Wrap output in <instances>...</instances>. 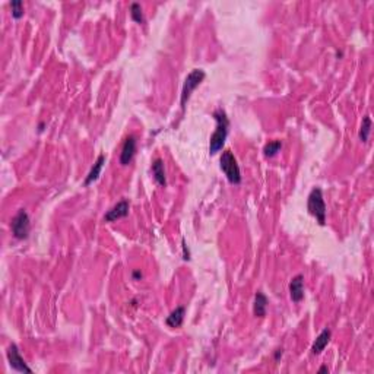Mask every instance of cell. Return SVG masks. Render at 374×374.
<instances>
[{
    "label": "cell",
    "instance_id": "cell-12",
    "mask_svg": "<svg viewBox=\"0 0 374 374\" xmlns=\"http://www.w3.org/2000/svg\"><path fill=\"white\" fill-rule=\"evenodd\" d=\"M152 174H154V179L155 182L160 185L161 187L167 186V177H166V167H164V161L157 158L154 163H152Z\"/></svg>",
    "mask_w": 374,
    "mask_h": 374
},
{
    "label": "cell",
    "instance_id": "cell-7",
    "mask_svg": "<svg viewBox=\"0 0 374 374\" xmlns=\"http://www.w3.org/2000/svg\"><path fill=\"white\" fill-rule=\"evenodd\" d=\"M136 155V139L135 136H127L122 146V152H120V164L122 166H129L132 163V160Z\"/></svg>",
    "mask_w": 374,
    "mask_h": 374
},
{
    "label": "cell",
    "instance_id": "cell-5",
    "mask_svg": "<svg viewBox=\"0 0 374 374\" xmlns=\"http://www.w3.org/2000/svg\"><path fill=\"white\" fill-rule=\"evenodd\" d=\"M10 228H12V234L15 238H18V240L28 238L29 229H31V222H29V216H28L25 209H19L18 213L13 216V219L10 222Z\"/></svg>",
    "mask_w": 374,
    "mask_h": 374
},
{
    "label": "cell",
    "instance_id": "cell-17",
    "mask_svg": "<svg viewBox=\"0 0 374 374\" xmlns=\"http://www.w3.org/2000/svg\"><path fill=\"white\" fill-rule=\"evenodd\" d=\"M130 16H132V19L135 22H138V23H144L145 22V18H144V12H142V7H141V4L139 3H132L130 4Z\"/></svg>",
    "mask_w": 374,
    "mask_h": 374
},
{
    "label": "cell",
    "instance_id": "cell-13",
    "mask_svg": "<svg viewBox=\"0 0 374 374\" xmlns=\"http://www.w3.org/2000/svg\"><path fill=\"white\" fill-rule=\"evenodd\" d=\"M266 306H268V298L262 291H259L254 297V304H253V313L256 317H265L266 316Z\"/></svg>",
    "mask_w": 374,
    "mask_h": 374
},
{
    "label": "cell",
    "instance_id": "cell-14",
    "mask_svg": "<svg viewBox=\"0 0 374 374\" xmlns=\"http://www.w3.org/2000/svg\"><path fill=\"white\" fill-rule=\"evenodd\" d=\"M185 314H186V310L185 307H177L176 310L170 313V316L166 319L167 326L170 328H180L183 325V320H185Z\"/></svg>",
    "mask_w": 374,
    "mask_h": 374
},
{
    "label": "cell",
    "instance_id": "cell-15",
    "mask_svg": "<svg viewBox=\"0 0 374 374\" xmlns=\"http://www.w3.org/2000/svg\"><path fill=\"white\" fill-rule=\"evenodd\" d=\"M370 132H372V119H370V116H366L363 119V125L360 129V133H358V138L363 144H366L369 141Z\"/></svg>",
    "mask_w": 374,
    "mask_h": 374
},
{
    "label": "cell",
    "instance_id": "cell-10",
    "mask_svg": "<svg viewBox=\"0 0 374 374\" xmlns=\"http://www.w3.org/2000/svg\"><path fill=\"white\" fill-rule=\"evenodd\" d=\"M105 164V155L104 154H100L98 155V158H97V161L94 163V166L91 168V171L88 173V176H86V179H85V182H83V185L85 186H89L91 183H94L98 177H100V174H101V170H103V166Z\"/></svg>",
    "mask_w": 374,
    "mask_h": 374
},
{
    "label": "cell",
    "instance_id": "cell-8",
    "mask_svg": "<svg viewBox=\"0 0 374 374\" xmlns=\"http://www.w3.org/2000/svg\"><path fill=\"white\" fill-rule=\"evenodd\" d=\"M129 209H130L129 202L123 199L119 203H116L110 210H107V213L104 215V221L105 222H114L120 218H125L129 215Z\"/></svg>",
    "mask_w": 374,
    "mask_h": 374
},
{
    "label": "cell",
    "instance_id": "cell-2",
    "mask_svg": "<svg viewBox=\"0 0 374 374\" xmlns=\"http://www.w3.org/2000/svg\"><path fill=\"white\" fill-rule=\"evenodd\" d=\"M307 209L320 225H325V222H326V205H325L322 188L314 187L310 191L309 200H307Z\"/></svg>",
    "mask_w": 374,
    "mask_h": 374
},
{
    "label": "cell",
    "instance_id": "cell-22",
    "mask_svg": "<svg viewBox=\"0 0 374 374\" xmlns=\"http://www.w3.org/2000/svg\"><path fill=\"white\" fill-rule=\"evenodd\" d=\"M319 373H329V369H328L326 366H322V367L319 369Z\"/></svg>",
    "mask_w": 374,
    "mask_h": 374
},
{
    "label": "cell",
    "instance_id": "cell-1",
    "mask_svg": "<svg viewBox=\"0 0 374 374\" xmlns=\"http://www.w3.org/2000/svg\"><path fill=\"white\" fill-rule=\"evenodd\" d=\"M213 119L216 122V129L210 136L209 141V154L215 155L216 152H219L222 149V146L227 141L228 136V127H229V120L227 117V113L222 108H218L213 111Z\"/></svg>",
    "mask_w": 374,
    "mask_h": 374
},
{
    "label": "cell",
    "instance_id": "cell-11",
    "mask_svg": "<svg viewBox=\"0 0 374 374\" xmlns=\"http://www.w3.org/2000/svg\"><path fill=\"white\" fill-rule=\"evenodd\" d=\"M331 338H332V332H331V329H323L320 335L316 338V341H314V344H313L312 347V353L314 355H319V354L322 353L326 347H328V344H329V341H331Z\"/></svg>",
    "mask_w": 374,
    "mask_h": 374
},
{
    "label": "cell",
    "instance_id": "cell-16",
    "mask_svg": "<svg viewBox=\"0 0 374 374\" xmlns=\"http://www.w3.org/2000/svg\"><path fill=\"white\" fill-rule=\"evenodd\" d=\"M281 148H282V142H281V141H272V142L265 145V148H263V154H265L266 158H272V157H275V155L279 152Z\"/></svg>",
    "mask_w": 374,
    "mask_h": 374
},
{
    "label": "cell",
    "instance_id": "cell-20",
    "mask_svg": "<svg viewBox=\"0 0 374 374\" xmlns=\"http://www.w3.org/2000/svg\"><path fill=\"white\" fill-rule=\"evenodd\" d=\"M133 278H135V279H141V278H142V273H141L139 270H135V272H133Z\"/></svg>",
    "mask_w": 374,
    "mask_h": 374
},
{
    "label": "cell",
    "instance_id": "cell-18",
    "mask_svg": "<svg viewBox=\"0 0 374 374\" xmlns=\"http://www.w3.org/2000/svg\"><path fill=\"white\" fill-rule=\"evenodd\" d=\"M10 9H12V16L15 19H19L23 16V3L21 0H13L10 1Z\"/></svg>",
    "mask_w": 374,
    "mask_h": 374
},
{
    "label": "cell",
    "instance_id": "cell-21",
    "mask_svg": "<svg viewBox=\"0 0 374 374\" xmlns=\"http://www.w3.org/2000/svg\"><path fill=\"white\" fill-rule=\"evenodd\" d=\"M281 357H282V350H276V353H275V360L278 361Z\"/></svg>",
    "mask_w": 374,
    "mask_h": 374
},
{
    "label": "cell",
    "instance_id": "cell-3",
    "mask_svg": "<svg viewBox=\"0 0 374 374\" xmlns=\"http://www.w3.org/2000/svg\"><path fill=\"white\" fill-rule=\"evenodd\" d=\"M219 167H221L222 173L225 174L227 180L231 185L237 186V185L241 183V171H240L237 160H235V157H234V154L231 151L222 152L221 160H219Z\"/></svg>",
    "mask_w": 374,
    "mask_h": 374
},
{
    "label": "cell",
    "instance_id": "cell-4",
    "mask_svg": "<svg viewBox=\"0 0 374 374\" xmlns=\"http://www.w3.org/2000/svg\"><path fill=\"white\" fill-rule=\"evenodd\" d=\"M206 73L202 70V69H193L188 75H187L186 81H185V85H183V89H182V98H180V104H182V108L185 110L186 108L187 101L190 100V95L193 94V91L203 82Z\"/></svg>",
    "mask_w": 374,
    "mask_h": 374
},
{
    "label": "cell",
    "instance_id": "cell-9",
    "mask_svg": "<svg viewBox=\"0 0 374 374\" xmlns=\"http://www.w3.org/2000/svg\"><path fill=\"white\" fill-rule=\"evenodd\" d=\"M290 297L294 303H300L304 298V276L297 275L290 282Z\"/></svg>",
    "mask_w": 374,
    "mask_h": 374
},
{
    "label": "cell",
    "instance_id": "cell-19",
    "mask_svg": "<svg viewBox=\"0 0 374 374\" xmlns=\"http://www.w3.org/2000/svg\"><path fill=\"white\" fill-rule=\"evenodd\" d=\"M182 246H183V259L185 260H190V251H188V247H187L185 238L182 240Z\"/></svg>",
    "mask_w": 374,
    "mask_h": 374
},
{
    "label": "cell",
    "instance_id": "cell-6",
    "mask_svg": "<svg viewBox=\"0 0 374 374\" xmlns=\"http://www.w3.org/2000/svg\"><path fill=\"white\" fill-rule=\"evenodd\" d=\"M6 357H7L9 366H10L13 370L19 372V373H32V370L26 366L25 360L22 358L21 353H19V350H18V347H16L15 344H12V345L7 348Z\"/></svg>",
    "mask_w": 374,
    "mask_h": 374
}]
</instances>
